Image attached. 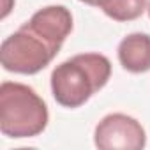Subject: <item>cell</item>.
Segmentation results:
<instances>
[{"label":"cell","mask_w":150,"mask_h":150,"mask_svg":"<svg viewBox=\"0 0 150 150\" xmlns=\"http://www.w3.org/2000/svg\"><path fill=\"white\" fill-rule=\"evenodd\" d=\"M146 11H148V16H150V2H148V6H146Z\"/></svg>","instance_id":"ba28073f"},{"label":"cell","mask_w":150,"mask_h":150,"mask_svg":"<svg viewBox=\"0 0 150 150\" xmlns=\"http://www.w3.org/2000/svg\"><path fill=\"white\" fill-rule=\"evenodd\" d=\"M80 2H83V4H87V6H99V0H80Z\"/></svg>","instance_id":"52a82bcc"},{"label":"cell","mask_w":150,"mask_h":150,"mask_svg":"<svg viewBox=\"0 0 150 150\" xmlns=\"http://www.w3.org/2000/svg\"><path fill=\"white\" fill-rule=\"evenodd\" d=\"M72 32V14L64 6L39 9L0 46L4 69L16 74H37L58 55Z\"/></svg>","instance_id":"6da1fadb"},{"label":"cell","mask_w":150,"mask_h":150,"mask_svg":"<svg viewBox=\"0 0 150 150\" xmlns=\"http://www.w3.org/2000/svg\"><path fill=\"white\" fill-rule=\"evenodd\" d=\"M94 143L101 150H141L146 145V134L136 118L111 113L96 125Z\"/></svg>","instance_id":"277c9868"},{"label":"cell","mask_w":150,"mask_h":150,"mask_svg":"<svg viewBox=\"0 0 150 150\" xmlns=\"http://www.w3.org/2000/svg\"><path fill=\"white\" fill-rule=\"evenodd\" d=\"M146 0H99V9L115 21L138 20L146 11Z\"/></svg>","instance_id":"8992f818"},{"label":"cell","mask_w":150,"mask_h":150,"mask_svg":"<svg viewBox=\"0 0 150 150\" xmlns=\"http://www.w3.org/2000/svg\"><path fill=\"white\" fill-rule=\"evenodd\" d=\"M111 76V62L101 53H80L51 72V94L64 108H80L96 92L106 87Z\"/></svg>","instance_id":"7a4b0ae2"},{"label":"cell","mask_w":150,"mask_h":150,"mask_svg":"<svg viewBox=\"0 0 150 150\" xmlns=\"http://www.w3.org/2000/svg\"><path fill=\"white\" fill-rule=\"evenodd\" d=\"M50 120L42 97L28 85L4 81L0 85V131L7 138L39 136Z\"/></svg>","instance_id":"3957f363"},{"label":"cell","mask_w":150,"mask_h":150,"mask_svg":"<svg viewBox=\"0 0 150 150\" xmlns=\"http://www.w3.org/2000/svg\"><path fill=\"white\" fill-rule=\"evenodd\" d=\"M117 55L120 65L132 74L150 71V34L134 32L125 35L118 44Z\"/></svg>","instance_id":"5b68a950"}]
</instances>
